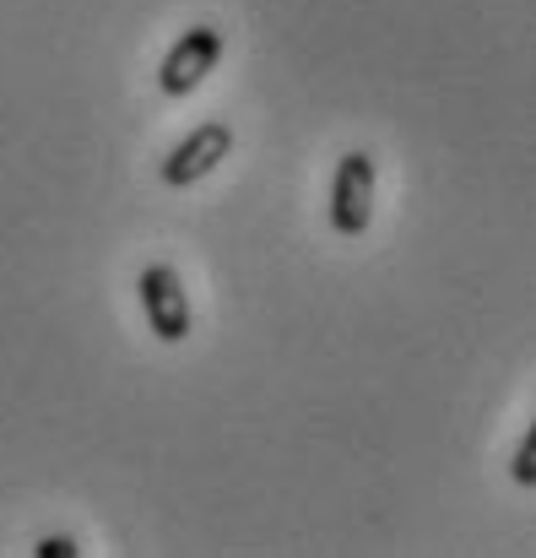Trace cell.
I'll return each mask as SVG.
<instances>
[{
	"mask_svg": "<svg viewBox=\"0 0 536 558\" xmlns=\"http://www.w3.org/2000/svg\"><path fill=\"white\" fill-rule=\"evenodd\" d=\"M38 558H76L82 548L71 543V537H38V548H33Z\"/></svg>",
	"mask_w": 536,
	"mask_h": 558,
	"instance_id": "obj_6",
	"label": "cell"
},
{
	"mask_svg": "<svg viewBox=\"0 0 536 558\" xmlns=\"http://www.w3.org/2000/svg\"><path fill=\"white\" fill-rule=\"evenodd\" d=\"M217 60H222V27H211V22L184 27L169 49V60H163V71H158V87L169 98H184L206 82V71H217Z\"/></svg>",
	"mask_w": 536,
	"mask_h": 558,
	"instance_id": "obj_3",
	"label": "cell"
},
{
	"mask_svg": "<svg viewBox=\"0 0 536 558\" xmlns=\"http://www.w3.org/2000/svg\"><path fill=\"white\" fill-rule=\"evenodd\" d=\"M510 472H515V483H521V488H536V428L521 439V450H515V466H510Z\"/></svg>",
	"mask_w": 536,
	"mask_h": 558,
	"instance_id": "obj_5",
	"label": "cell"
},
{
	"mask_svg": "<svg viewBox=\"0 0 536 558\" xmlns=\"http://www.w3.org/2000/svg\"><path fill=\"white\" fill-rule=\"evenodd\" d=\"M368 222H374V158L342 153L337 180H331V228L342 239H363Z\"/></svg>",
	"mask_w": 536,
	"mask_h": 558,
	"instance_id": "obj_2",
	"label": "cell"
},
{
	"mask_svg": "<svg viewBox=\"0 0 536 558\" xmlns=\"http://www.w3.org/2000/svg\"><path fill=\"white\" fill-rule=\"evenodd\" d=\"M136 293H142V315H147V331L158 342H184L195 331V315H190V299H184V282H179L174 266H147L136 277Z\"/></svg>",
	"mask_w": 536,
	"mask_h": 558,
	"instance_id": "obj_1",
	"label": "cell"
},
{
	"mask_svg": "<svg viewBox=\"0 0 536 558\" xmlns=\"http://www.w3.org/2000/svg\"><path fill=\"white\" fill-rule=\"evenodd\" d=\"M233 153V131L222 125V120H206V125H195L184 142H179L174 153L163 158V185H174V190H184V185H195V180H206L222 158Z\"/></svg>",
	"mask_w": 536,
	"mask_h": 558,
	"instance_id": "obj_4",
	"label": "cell"
}]
</instances>
